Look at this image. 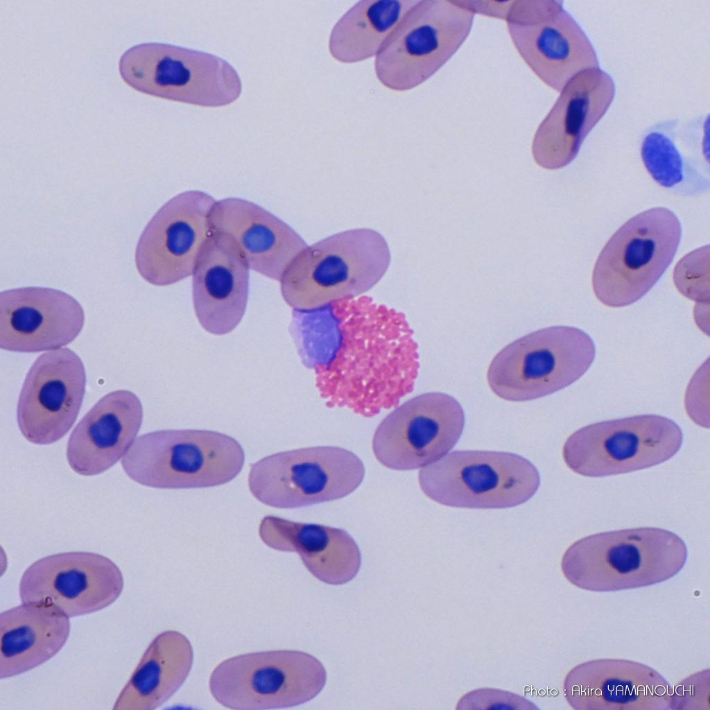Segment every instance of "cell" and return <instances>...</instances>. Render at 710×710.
I'll list each match as a JSON object with an SVG mask.
<instances>
[{"label": "cell", "mask_w": 710, "mask_h": 710, "mask_svg": "<svg viewBox=\"0 0 710 710\" xmlns=\"http://www.w3.org/2000/svg\"><path fill=\"white\" fill-rule=\"evenodd\" d=\"M291 334L333 404L373 415L413 388L419 362L413 332L403 315L370 298L293 310Z\"/></svg>", "instance_id": "1"}, {"label": "cell", "mask_w": 710, "mask_h": 710, "mask_svg": "<svg viewBox=\"0 0 710 710\" xmlns=\"http://www.w3.org/2000/svg\"><path fill=\"white\" fill-rule=\"evenodd\" d=\"M688 558L686 544L675 533L642 527L583 537L564 552L566 579L589 591L612 592L664 582L679 573Z\"/></svg>", "instance_id": "2"}, {"label": "cell", "mask_w": 710, "mask_h": 710, "mask_svg": "<svg viewBox=\"0 0 710 710\" xmlns=\"http://www.w3.org/2000/svg\"><path fill=\"white\" fill-rule=\"evenodd\" d=\"M391 261L383 236L370 228L343 231L300 252L280 282L295 310L308 311L358 297L384 276Z\"/></svg>", "instance_id": "3"}, {"label": "cell", "mask_w": 710, "mask_h": 710, "mask_svg": "<svg viewBox=\"0 0 710 710\" xmlns=\"http://www.w3.org/2000/svg\"><path fill=\"white\" fill-rule=\"evenodd\" d=\"M245 453L234 438L208 430H162L138 437L121 459L125 474L142 485L191 489L230 482Z\"/></svg>", "instance_id": "4"}, {"label": "cell", "mask_w": 710, "mask_h": 710, "mask_svg": "<svg viewBox=\"0 0 710 710\" xmlns=\"http://www.w3.org/2000/svg\"><path fill=\"white\" fill-rule=\"evenodd\" d=\"M475 15L464 0H417L375 57L379 81L396 92L426 82L465 42Z\"/></svg>", "instance_id": "5"}, {"label": "cell", "mask_w": 710, "mask_h": 710, "mask_svg": "<svg viewBox=\"0 0 710 710\" xmlns=\"http://www.w3.org/2000/svg\"><path fill=\"white\" fill-rule=\"evenodd\" d=\"M682 237L678 218L657 207L624 223L606 243L592 273L597 299L614 308L643 297L670 266Z\"/></svg>", "instance_id": "6"}, {"label": "cell", "mask_w": 710, "mask_h": 710, "mask_svg": "<svg viewBox=\"0 0 710 710\" xmlns=\"http://www.w3.org/2000/svg\"><path fill=\"white\" fill-rule=\"evenodd\" d=\"M595 356L594 342L585 331L573 327H550L527 334L500 351L490 365L487 382L505 400H532L576 381Z\"/></svg>", "instance_id": "7"}, {"label": "cell", "mask_w": 710, "mask_h": 710, "mask_svg": "<svg viewBox=\"0 0 710 710\" xmlns=\"http://www.w3.org/2000/svg\"><path fill=\"white\" fill-rule=\"evenodd\" d=\"M418 480L426 496L443 505L496 509L528 501L540 476L531 462L516 453L459 450L423 467Z\"/></svg>", "instance_id": "8"}, {"label": "cell", "mask_w": 710, "mask_h": 710, "mask_svg": "<svg viewBox=\"0 0 710 710\" xmlns=\"http://www.w3.org/2000/svg\"><path fill=\"white\" fill-rule=\"evenodd\" d=\"M327 673L313 656L297 650H269L228 658L213 670L209 689L222 706L236 710L292 707L323 689Z\"/></svg>", "instance_id": "9"}, {"label": "cell", "mask_w": 710, "mask_h": 710, "mask_svg": "<svg viewBox=\"0 0 710 710\" xmlns=\"http://www.w3.org/2000/svg\"><path fill=\"white\" fill-rule=\"evenodd\" d=\"M119 70L124 82L139 92L200 106L230 104L242 90L239 74L225 60L164 43L129 48L120 58Z\"/></svg>", "instance_id": "10"}, {"label": "cell", "mask_w": 710, "mask_h": 710, "mask_svg": "<svg viewBox=\"0 0 710 710\" xmlns=\"http://www.w3.org/2000/svg\"><path fill=\"white\" fill-rule=\"evenodd\" d=\"M365 477L353 452L337 447L302 448L272 454L251 465L253 496L272 508L293 509L344 498Z\"/></svg>", "instance_id": "11"}, {"label": "cell", "mask_w": 710, "mask_h": 710, "mask_svg": "<svg viewBox=\"0 0 710 710\" xmlns=\"http://www.w3.org/2000/svg\"><path fill=\"white\" fill-rule=\"evenodd\" d=\"M683 433L673 420L641 415L584 426L564 442L562 456L573 471L603 477L650 468L673 458Z\"/></svg>", "instance_id": "12"}, {"label": "cell", "mask_w": 710, "mask_h": 710, "mask_svg": "<svg viewBox=\"0 0 710 710\" xmlns=\"http://www.w3.org/2000/svg\"><path fill=\"white\" fill-rule=\"evenodd\" d=\"M505 21L531 71L560 92L580 72L599 67L589 38L559 0H513Z\"/></svg>", "instance_id": "13"}, {"label": "cell", "mask_w": 710, "mask_h": 710, "mask_svg": "<svg viewBox=\"0 0 710 710\" xmlns=\"http://www.w3.org/2000/svg\"><path fill=\"white\" fill-rule=\"evenodd\" d=\"M464 426V411L456 399L442 392L422 394L383 419L373 436V452L391 469L424 467L456 445Z\"/></svg>", "instance_id": "14"}, {"label": "cell", "mask_w": 710, "mask_h": 710, "mask_svg": "<svg viewBox=\"0 0 710 710\" xmlns=\"http://www.w3.org/2000/svg\"><path fill=\"white\" fill-rule=\"evenodd\" d=\"M216 200L201 191H184L166 202L143 231L136 266L148 283L167 286L193 274L198 257L212 232Z\"/></svg>", "instance_id": "15"}, {"label": "cell", "mask_w": 710, "mask_h": 710, "mask_svg": "<svg viewBox=\"0 0 710 710\" xmlns=\"http://www.w3.org/2000/svg\"><path fill=\"white\" fill-rule=\"evenodd\" d=\"M119 567L89 552H67L42 557L23 573L21 603L53 605L69 618L94 613L112 604L123 589Z\"/></svg>", "instance_id": "16"}, {"label": "cell", "mask_w": 710, "mask_h": 710, "mask_svg": "<svg viewBox=\"0 0 710 710\" xmlns=\"http://www.w3.org/2000/svg\"><path fill=\"white\" fill-rule=\"evenodd\" d=\"M85 386L83 363L69 348L39 356L26 376L17 404V423L24 437L40 445L63 438L76 420Z\"/></svg>", "instance_id": "17"}, {"label": "cell", "mask_w": 710, "mask_h": 710, "mask_svg": "<svg viewBox=\"0 0 710 710\" xmlns=\"http://www.w3.org/2000/svg\"><path fill=\"white\" fill-rule=\"evenodd\" d=\"M535 133L532 153L542 168L555 170L570 164L614 101L616 85L600 67L573 77Z\"/></svg>", "instance_id": "18"}, {"label": "cell", "mask_w": 710, "mask_h": 710, "mask_svg": "<svg viewBox=\"0 0 710 710\" xmlns=\"http://www.w3.org/2000/svg\"><path fill=\"white\" fill-rule=\"evenodd\" d=\"M563 693L575 710H668L672 709L673 686L646 664L598 659L569 671Z\"/></svg>", "instance_id": "19"}, {"label": "cell", "mask_w": 710, "mask_h": 710, "mask_svg": "<svg viewBox=\"0 0 710 710\" xmlns=\"http://www.w3.org/2000/svg\"><path fill=\"white\" fill-rule=\"evenodd\" d=\"M85 313L70 295L53 288L24 287L0 294V347L17 352L60 349L82 331Z\"/></svg>", "instance_id": "20"}, {"label": "cell", "mask_w": 710, "mask_h": 710, "mask_svg": "<svg viewBox=\"0 0 710 710\" xmlns=\"http://www.w3.org/2000/svg\"><path fill=\"white\" fill-rule=\"evenodd\" d=\"M249 270L235 241L212 230L192 274L194 309L207 331L224 335L239 324L248 302Z\"/></svg>", "instance_id": "21"}, {"label": "cell", "mask_w": 710, "mask_h": 710, "mask_svg": "<svg viewBox=\"0 0 710 710\" xmlns=\"http://www.w3.org/2000/svg\"><path fill=\"white\" fill-rule=\"evenodd\" d=\"M142 419V405L133 392L120 390L105 395L71 433L67 457L71 469L94 476L112 467L134 442Z\"/></svg>", "instance_id": "22"}, {"label": "cell", "mask_w": 710, "mask_h": 710, "mask_svg": "<svg viewBox=\"0 0 710 710\" xmlns=\"http://www.w3.org/2000/svg\"><path fill=\"white\" fill-rule=\"evenodd\" d=\"M210 223L212 230L235 241L250 269L275 280L279 281L290 263L308 246L287 223L244 199L216 201Z\"/></svg>", "instance_id": "23"}, {"label": "cell", "mask_w": 710, "mask_h": 710, "mask_svg": "<svg viewBox=\"0 0 710 710\" xmlns=\"http://www.w3.org/2000/svg\"><path fill=\"white\" fill-rule=\"evenodd\" d=\"M259 535L274 550L298 553L309 572L327 584H345L361 568L356 542L340 528L268 515L261 521Z\"/></svg>", "instance_id": "24"}, {"label": "cell", "mask_w": 710, "mask_h": 710, "mask_svg": "<svg viewBox=\"0 0 710 710\" xmlns=\"http://www.w3.org/2000/svg\"><path fill=\"white\" fill-rule=\"evenodd\" d=\"M69 618L56 607L26 602L0 614V677L30 670L48 661L69 635Z\"/></svg>", "instance_id": "25"}, {"label": "cell", "mask_w": 710, "mask_h": 710, "mask_svg": "<svg viewBox=\"0 0 710 710\" xmlns=\"http://www.w3.org/2000/svg\"><path fill=\"white\" fill-rule=\"evenodd\" d=\"M193 650L180 632L166 630L150 642L117 697L114 710H153L182 686L192 668Z\"/></svg>", "instance_id": "26"}, {"label": "cell", "mask_w": 710, "mask_h": 710, "mask_svg": "<svg viewBox=\"0 0 710 710\" xmlns=\"http://www.w3.org/2000/svg\"><path fill=\"white\" fill-rule=\"evenodd\" d=\"M417 1H358L333 26L328 42L331 55L345 64L375 58L390 33Z\"/></svg>", "instance_id": "27"}, {"label": "cell", "mask_w": 710, "mask_h": 710, "mask_svg": "<svg viewBox=\"0 0 710 710\" xmlns=\"http://www.w3.org/2000/svg\"><path fill=\"white\" fill-rule=\"evenodd\" d=\"M678 121L654 125L641 143V155L646 169L664 187H673L683 179L682 155L675 142Z\"/></svg>", "instance_id": "28"}, {"label": "cell", "mask_w": 710, "mask_h": 710, "mask_svg": "<svg viewBox=\"0 0 710 710\" xmlns=\"http://www.w3.org/2000/svg\"><path fill=\"white\" fill-rule=\"evenodd\" d=\"M675 284L687 297L707 303L709 300V247L696 249L679 260L673 272Z\"/></svg>", "instance_id": "29"}, {"label": "cell", "mask_w": 710, "mask_h": 710, "mask_svg": "<svg viewBox=\"0 0 710 710\" xmlns=\"http://www.w3.org/2000/svg\"><path fill=\"white\" fill-rule=\"evenodd\" d=\"M709 670L698 672L673 687L672 709H700L709 704Z\"/></svg>", "instance_id": "30"}, {"label": "cell", "mask_w": 710, "mask_h": 710, "mask_svg": "<svg viewBox=\"0 0 710 710\" xmlns=\"http://www.w3.org/2000/svg\"><path fill=\"white\" fill-rule=\"evenodd\" d=\"M475 14L505 20L512 1L464 0Z\"/></svg>", "instance_id": "31"}]
</instances>
